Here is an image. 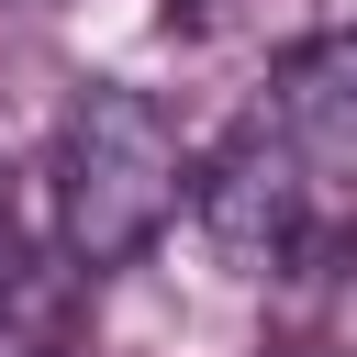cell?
I'll list each match as a JSON object with an SVG mask.
<instances>
[{
    "mask_svg": "<svg viewBox=\"0 0 357 357\" xmlns=\"http://www.w3.org/2000/svg\"><path fill=\"white\" fill-rule=\"evenodd\" d=\"M190 145H178V123L145 100V89H123V78H100V89H78V112H67V134H56V234H67V257L100 279V268H134L167 223H178V201H190Z\"/></svg>",
    "mask_w": 357,
    "mask_h": 357,
    "instance_id": "6da1fadb",
    "label": "cell"
},
{
    "mask_svg": "<svg viewBox=\"0 0 357 357\" xmlns=\"http://www.w3.org/2000/svg\"><path fill=\"white\" fill-rule=\"evenodd\" d=\"M190 201H201V234L223 245V268H245V279H290L324 245H346V212L324 201V178L301 167V145L268 112L190 178Z\"/></svg>",
    "mask_w": 357,
    "mask_h": 357,
    "instance_id": "7a4b0ae2",
    "label": "cell"
},
{
    "mask_svg": "<svg viewBox=\"0 0 357 357\" xmlns=\"http://www.w3.org/2000/svg\"><path fill=\"white\" fill-rule=\"evenodd\" d=\"M268 123L301 145V167L324 178V201H335L346 234H357V22L301 33V45L268 67Z\"/></svg>",
    "mask_w": 357,
    "mask_h": 357,
    "instance_id": "3957f363",
    "label": "cell"
},
{
    "mask_svg": "<svg viewBox=\"0 0 357 357\" xmlns=\"http://www.w3.org/2000/svg\"><path fill=\"white\" fill-rule=\"evenodd\" d=\"M290 0H167V22L178 33H201V45H223V33H268Z\"/></svg>",
    "mask_w": 357,
    "mask_h": 357,
    "instance_id": "277c9868",
    "label": "cell"
},
{
    "mask_svg": "<svg viewBox=\"0 0 357 357\" xmlns=\"http://www.w3.org/2000/svg\"><path fill=\"white\" fill-rule=\"evenodd\" d=\"M11 268H22V212H11V178H0V290H11Z\"/></svg>",
    "mask_w": 357,
    "mask_h": 357,
    "instance_id": "5b68a950",
    "label": "cell"
},
{
    "mask_svg": "<svg viewBox=\"0 0 357 357\" xmlns=\"http://www.w3.org/2000/svg\"><path fill=\"white\" fill-rule=\"evenodd\" d=\"M279 357H357V346H279Z\"/></svg>",
    "mask_w": 357,
    "mask_h": 357,
    "instance_id": "8992f818",
    "label": "cell"
}]
</instances>
